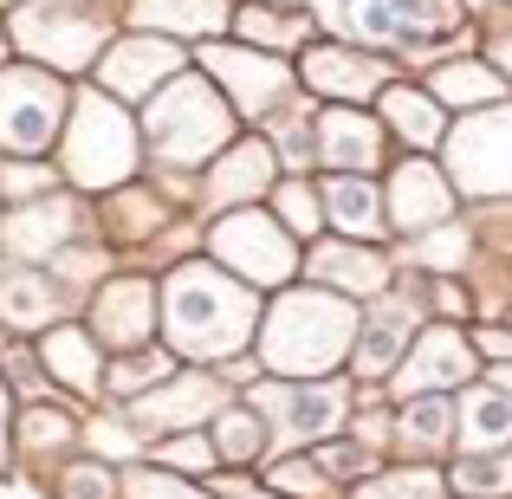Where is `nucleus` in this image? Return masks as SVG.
<instances>
[{
  "label": "nucleus",
  "instance_id": "f257e3e1",
  "mask_svg": "<svg viewBox=\"0 0 512 499\" xmlns=\"http://www.w3.org/2000/svg\"><path fill=\"white\" fill-rule=\"evenodd\" d=\"M357 325L363 318L350 312V299L312 286V292H286L273 312L260 318V363L286 383H325V370L357 350Z\"/></svg>",
  "mask_w": 512,
  "mask_h": 499
},
{
  "label": "nucleus",
  "instance_id": "f03ea898",
  "mask_svg": "<svg viewBox=\"0 0 512 499\" xmlns=\"http://www.w3.org/2000/svg\"><path fill=\"white\" fill-rule=\"evenodd\" d=\"M163 331L182 357H234L260 337L253 286L214 266H175L163 286Z\"/></svg>",
  "mask_w": 512,
  "mask_h": 499
},
{
  "label": "nucleus",
  "instance_id": "7ed1b4c3",
  "mask_svg": "<svg viewBox=\"0 0 512 499\" xmlns=\"http://www.w3.org/2000/svg\"><path fill=\"white\" fill-rule=\"evenodd\" d=\"M150 137L169 163H201V156H214L234 137V111L201 78H175V85H163V98L150 104Z\"/></svg>",
  "mask_w": 512,
  "mask_h": 499
},
{
  "label": "nucleus",
  "instance_id": "20e7f679",
  "mask_svg": "<svg viewBox=\"0 0 512 499\" xmlns=\"http://www.w3.org/2000/svg\"><path fill=\"white\" fill-rule=\"evenodd\" d=\"M65 169L78 188H111L137 169V130L111 98L85 91L72 111V137H65Z\"/></svg>",
  "mask_w": 512,
  "mask_h": 499
},
{
  "label": "nucleus",
  "instance_id": "39448f33",
  "mask_svg": "<svg viewBox=\"0 0 512 499\" xmlns=\"http://www.w3.org/2000/svg\"><path fill=\"white\" fill-rule=\"evenodd\" d=\"M344 409H350V396L338 383H260L253 389V415L286 448H325L344 428Z\"/></svg>",
  "mask_w": 512,
  "mask_h": 499
},
{
  "label": "nucleus",
  "instance_id": "423d86ee",
  "mask_svg": "<svg viewBox=\"0 0 512 499\" xmlns=\"http://www.w3.org/2000/svg\"><path fill=\"white\" fill-rule=\"evenodd\" d=\"M214 260L227 266V273H240V286H286L292 273H299V247H292V234L279 221H266V214L253 208H234L221 227L208 234Z\"/></svg>",
  "mask_w": 512,
  "mask_h": 499
},
{
  "label": "nucleus",
  "instance_id": "0eeeda50",
  "mask_svg": "<svg viewBox=\"0 0 512 499\" xmlns=\"http://www.w3.org/2000/svg\"><path fill=\"white\" fill-rule=\"evenodd\" d=\"M448 169L454 188H467V195H512V104H493L454 130Z\"/></svg>",
  "mask_w": 512,
  "mask_h": 499
},
{
  "label": "nucleus",
  "instance_id": "6e6552de",
  "mask_svg": "<svg viewBox=\"0 0 512 499\" xmlns=\"http://www.w3.org/2000/svg\"><path fill=\"white\" fill-rule=\"evenodd\" d=\"M344 26L370 46H435L461 26V0H344Z\"/></svg>",
  "mask_w": 512,
  "mask_h": 499
},
{
  "label": "nucleus",
  "instance_id": "1a4fd4ad",
  "mask_svg": "<svg viewBox=\"0 0 512 499\" xmlns=\"http://www.w3.org/2000/svg\"><path fill=\"white\" fill-rule=\"evenodd\" d=\"M13 33H20V46L33 52V59H46V65H85L91 52H98V39H104V13L72 7V0H33Z\"/></svg>",
  "mask_w": 512,
  "mask_h": 499
},
{
  "label": "nucleus",
  "instance_id": "9d476101",
  "mask_svg": "<svg viewBox=\"0 0 512 499\" xmlns=\"http://www.w3.org/2000/svg\"><path fill=\"white\" fill-rule=\"evenodd\" d=\"M467 376H474V337H461L454 325H428L396 363V396H448Z\"/></svg>",
  "mask_w": 512,
  "mask_h": 499
},
{
  "label": "nucleus",
  "instance_id": "9b49d317",
  "mask_svg": "<svg viewBox=\"0 0 512 499\" xmlns=\"http://www.w3.org/2000/svg\"><path fill=\"white\" fill-rule=\"evenodd\" d=\"M59 130V85L46 72H0V143L20 156L46 150Z\"/></svg>",
  "mask_w": 512,
  "mask_h": 499
},
{
  "label": "nucleus",
  "instance_id": "f8f14e48",
  "mask_svg": "<svg viewBox=\"0 0 512 499\" xmlns=\"http://www.w3.org/2000/svg\"><path fill=\"white\" fill-rule=\"evenodd\" d=\"M201 65H208L214 85L234 91V104L247 117H260L273 98H286V91H292V72H286V65L266 59V52H253V46H201Z\"/></svg>",
  "mask_w": 512,
  "mask_h": 499
},
{
  "label": "nucleus",
  "instance_id": "ddd939ff",
  "mask_svg": "<svg viewBox=\"0 0 512 499\" xmlns=\"http://www.w3.org/2000/svg\"><path fill=\"white\" fill-rule=\"evenodd\" d=\"M389 227H402V234H435V227H448L454 214V182L441 175L435 163H402L396 175H389Z\"/></svg>",
  "mask_w": 512,
  "mask_h": 499
},
{
  "label": "nucleus",
  "instance_id": "4468645a",
  "mask_svg": "<svg viewBox=\"0 0 512 499\" xmlns=\"http://www.w3.org/2000/svg\"><path fill=\"white\" fill-rule=\"evenodd\" d=\"M305 273L325 292H338V299H376V292L389 286V260L370 253L363 240H325V247H312Z\"/></svg>",
  "mask_w": 512,
  "mask_h": 499
},
{
  "label": "nucleus",
  "instance_id": "2eb2a0df",
  "mask_svg": "<svg viewBox=\"0 0 512 499\" xmlns=\"http://www.w3.org/2000/svg\"><path fill=\"white\" fill-rule=\"evenodd\" d=\"M409 344H415V305L409 299H389V305H376L370 318L357 325V350H350V363H357V376H389L402 357H409Z\"/></svg>",
  "mask_w": 512,
  "mask_h": 499
},
{
  "label": "nucleus",
  "instance_id": "dca6fc26",
  "mask_svg": "<svg viewBox=\"0 0 512 499\" xmlns=\"http://www.w3.org/2000/svg\"><path fill=\"white\" fill-rule=\"evenodd\" d=\"M91 325H98L104 344H117L130 357V350L150 344V325H156V292L143 286V279H117V286H104L98 312H91Z\"/></svg>",
  "mask_w": 512,
  "mask_h": 499
},
{
  "label": "nucleus",
  "instance_id": "f3484780",
  "mask_svg": "<svg viewBox=\"0 0 512 499\" xmlns=\"http://www.w3.org/2000/svg\"><path fill=\"white\" fill-rule=\"evenodd\" d=\"M130 415H137L143 428H188V422H201V415H221V383H214V376H169L150 396H137Z\"/></svg>",
  "mask_w": 512,
  "mask_h": 499
},
{
  "label": "nucleus",
  "instance_id": "a211bd4d",
  "mask_svg": "<svg viewBox=\"0 0 512 499\" xmlns=\"http://www.w3.org/2000/svg\"><path fill=\"white\" fill-rule=\"evenodd\" d=\"M175 65H182V52H175L169 39H124V46L104 59V85H111L117 98H143V91H156V85H175Z\"/></svg>",
  "mask_w": 512,
  "mask_h": 499
},
{
  "label": "nucleus",
  "instance_id": "6ab92c4d",
  "mask_svg": "<svg viewBox=\"0 0 512 499\" xmlns=\"http://www.w3.org/2000/svg\"><path fill=\"white\" fill-rule=\"evenodd\" d=\"M383 65L370 52H350V46H312L305 52V85L325 91V98H370L383 91Z\"/></svg>",
  "mask_w": 512,
  "mask_h": 499
},
{
  "label": "nucleus",
  "instance_id": "aec40b11",
  "mask_svg": "<svg viewBox=\"0 0 512 499\" xmlns=\"http://www.w3.org/2000/svg\"><path fill=\"white\" fill-rule=\"evenodd\" d=\"M318 156H325V169H376V156H383V130L370 124V117L357 111H325L318 117Z\"/></svg>",
  "mask_w": 512,
  "mask_h": 499
},
{
  "label": "nucleus",
  "instance_id": "412c9836",
  "mask_svg": "<svg viewBox=\"0 0 512 499\" xmlns=\"http://www.w3.org/2000/svg\"><path fill=\"white\" fill-rule=\"evenodd\" d=\"M325 214H331V227H338L344 240H363L370 247L376 234H383V195H376V182H363V175H331L325 182Z\"/></svg>",
  "mask_w": 512,
  "mask_h": 499
},
{
  "label": "nucleus",
  "instance_id": "4be33fe9",
  "mask_svg": "<svg viewBox=\"0 0 512 499\" xmlns=\"http://www.w3.org/2000/svg\"><path fill=\"white\" fill-rule=\"evenodd\" d=\"M428 98L454 104V111H493V104L506 98V78L480 59H454V65H435V72H428Z\"/></svg>",
  "mask_w": 512,
  "mask_h": 499
},
{
  "label": "nucleus",
  "instance_id": "5701e85b",
  "mask_svg": "<svg viewBox=\"0 0 512 499\" xmlns=\"http://www.w3.org/2000/svg\"><path fill=\"white\" fill-rule=\"evenodd\" d=\"M454 415H461L467 454H506L512 448V402L500 389H467V402Z\"/></svg>",
  "mask_w": 512,
  "mask_h": 499
},
{
  "label": "nucleus",
  "instance_id": "b1692460",
  "mask_svg": "<svg viewBox=\"0 0 512 499\" xmlns=\"http://www.w3.org/2000/svg\"><path fill=\"white\" fill-rule=\"evenodd\" d=\"M214 201H247V195H260V188H273V150L266 143H234V150L221 156V169H214Z\"/></svg>",
  "mask_w": 512,
  "mask_h": 499
},
{
  "label": "nucleus",
  "instance_id": "393cba45",
  "mask_svg": "<svg viewBox=\"0 0 512 499\" xmlns=\"http://www.w3.org/2000/svg\"><path fill=\"white\" fill-rule=\"evenodd\" d=\"M454 435H461V415H454L448 396H415L402 409V448L409 454H441Z\"/></svg>",
  "mask_w": 512,
  "mask_h": 499
},
{
  "label": "nucleus",
  "instance_id": "a878e982",
  "mask_svg": "<svg viewBox=\"0 0 512 499\" xmlns=\"http://www.w3.org/2000/svg\"><path fill=\"white\" fill-rule=\"evenodd\" d=\"M46 370L59 376L65 389H78V396H91V389H98V344H91L85 331H72V325H59L46 337Z\"/></svg>",
  "mask_w": 512,
  "mask_h": 499
},
{
  "label": "nucleus",
  "instance_id": "bb28decb",
  "mask_svg": "<svg viewBox=\"0 0 512 499\" xmlns=\"http://www.w3.org/2000/svg\"><path fill=\"white\" fill-rule=\"evenodd\" d=\"M383 117H389V130H396L402 143H415V150L441 143V104L422 98V91H409V85H383Z\"/></svg>",
  "mask_w": 512,
  "mask_h": 499
},
{
  "label": "nucleus",
  "instance_id": "cd10ccee",
  "mask_svg": "<svg viewBox=\"0 0 512 499\" xmlns=\"http://www.w3.org/2000/svg\"><path fill=\"white\" fill-rule=\"evenodd\" d=\"M72 234V201H46V208H20L7 221V240L13 253H26V260H39V253H52L59 240Z\"/></svg>",
  "mask_w": 512,
  "mask_h": 499
},
{
  "label": "nucleus",
  "instance_id": "c85d7f7f",
  "mask_svg": "<svg viewBox=\"0 0 512 499\" xmlns=\"http://www.w3.org/2000/svg\"><path fill=\"white\" fill-rule=\"evenodd\" d=\"M137 20L143 26H163V33L201 39V33H221L227 7H221V0H137Z\"/></svg>",
  "mask_w": 512,
  "mask_h": 499
},
{
  "label": "nucleus",
  "instance_id": "c756f323",
  "mask_svg": "<svg viewBox=\"0 0 512 499\" xmlns=\"http://www.w3.org/2000/svg\"><path fill=\"white\" fill-rule=\"evenodd\" d=\"M266 422L253 409H221V422H214V454L221 461H234V467H247V461H260L266 454Z\"/></svg>",
  "mask_w": 512,
  "mask_h": 499
},
{
  "label": "nucleus",
  "instance_id": "7c9ffc66",
  "mask_svg": "<svg viewBox=\"0 0 512 499\" xmlns=\"http://www.w3.org/2000/svg\"><path fill=\"white\" fill-rule=\"evenodd\" d=\"M454 487L467 499H512V454H461Z\"/></svg>",
  "mask_w": 512,
  "mask_h": 499
},
{
  "label": "nucleus",
  "instance_id": "2f4dec72",
  "mask_svg": "<svg viewBox=\"0 0 512 499\" xmlns=\"http://www.w3.org/2000/svg\"><path fill=\"white\" fill-rule=\"evenodd\" d=\"M350 499H441L435 467H402V474H370Z\"/></svg>",
  "mask_w": 512,
  "mask_h": 499
},
{
  "label": "nucleus",
  "instance_id": "473e14b6",
  "mask_svg": "<svg viewBox=\"0 0 512 499\" xmlns=\"http://www.w3.org/2000/svg\"><path fill=\"white\" fill-rule=\"evenodd\" d=\"M266 487H273L279 499H325L331 480H325V467H318L312 454H286V461H273Z\"/></svg>",
  "mask_w": 512,
  "mask_h": 499
},
{
  "label": "nucleus",
  "instance_id": "72a5a7b5",
  "mask_svg": "<svg viewBox=\"0 0 512 499\" xmlns=\"http://www.w3.org/2000/svg\"><path fill=\"white\" fill-rule=\"evenodd\" d=\"M0 318H7V325L39 331L52 318V292L39 286V279H7V286H0Z\"/></svg>",
  "mask_w": 512,
  "mask_h": 499
},
{
  "label": "nucleus",
  "instance_id": "f704fd0d",
  "mask_svg": "<svg viewBox=\"0 0 512 499\" xmlns=\"http://www.w3.org/2000/svg\"><path fill=\"white\" fill-rule=\"evenodd\" d=\"M169 357H156V350H130V357H117V370H111V389L117 396H150L156 383H169Z\"/></svg>",
  "mask_w": 512,
  "mask_h": 499
},
{
  "label": "nucleus",
  "instance_id": "c9c22d12",
  "mask_svg": "<svg viewBox=\"0 0 512 499\" xmlns=\"http://www.w3.org/2000/svg\"><path fill=\"white\" fill-rule=\"evenodd\" d=\"M318 214H325V201H318L305 182H286V188H279V221H286V234H318V227H325Z\"/></svg>",
  "mask_w": 512,
  "mask_h": 499
},
{
  "label": "nucleus",
  "instance_id": "e433bc0d",
  "mask_svg": "<svg viewBox=\"0 0 512 499\" xmlns=\"http://www.w3.org/2000/svg\"><path fill=\"white\" fill-rule=\"evenodd\" d=\"M240 33L260 39V46H292V39L305 33V20H286V13H273V7H240Z\"/></svg>",
  "mask_w": 512,
  "mask_h": 499
},
{
  "label": "nucleus",
  "instance_id": "4c0bfd02",
  "mask_svg": "<svg viewBox=\"0 0 512 499\" xmlns=\"http://www.w3.org/2000/svg\"><path fill=\"white\" fill-rule=\"evenodd\" d=\"M415 253H422V266H441V273H454V266H461V253H467V234L448 221V227H435V234H428Z\"/></svg>",
  "mask_w": 512,
  "mask_h": 499
},
{
  "label": "nucleus",
  "instance_id": "58836bf2",
  "mask_svg": "<svg viewBox=\"0 0 512 499\" xmlns=\"http://www.w3.org/2000/svg\"><path fill=\"white\" fill-rule=\"evenodd\" d=\"M124 499H214V493L182 487V480H169V474H130L124 480Z\"/></svg>",
  "mask_w": 512,
  "mask_h": 499
},
{
  "label": "nucleus",
  "instance_id": "ea45409f",
  "mask_svg": "<svg viewBox=\"0 0 512 499\" xmlns=\"http://www.w3.org/2000/svg\"><path fill=\"white\" fill-rule=\"evenodd\" d=\"M156 454H163V461H169V467H188V474H208V467H214V461H221V454H214V441H201V435H182V441H163V448H156Z\"/></svg>",
  "mask_w": 512,
  "mask_h": 499
},
{
  "label": "nucleus",
  "instance_id": "a19ab883",
  "mask_svg": "<svg viewBox=\"0 0 512 499\" xmlns=\"http://www.w3.org/2000/svg\"><path fill=\"white\" fill-rule=\"evenodd\" d=\"M65 499H117V487H111V474L104 467H65Z\"/></svg>",
  "mask_w": 512,
  "mask_h": 499
},
{
  "label": "nucleus",
  "instance_id": "79ce46f5",
  "mask_svg": "<svg viewBox=\"0 0 512 499\" xmlns=\"http://www.w3.org/2000/svg\"><path fill=\"white\" fill-rule=\"evenodd\" d=\"M26 428H33V448H59V441H72V422L65 415H52V409H39V415H26Z\"/></svg>",
  "mask_w": 512,
  "mask_h": 499
},
{
  "label": "nucleus",
  "instance_id": "37998d69",
  "mask_svg": "<svg viewBox=\"0 0 512 499\" xmlns=\"http://www.w3.org/2000/svg\"><path fill=\"white\" fill-rule=\"evenodd\" d=\"M91 448H98V454H130L137 441L124 435V422H91Z\"/></svg>",
  "mask_w": 512,
  "mask_h": 499
},
{
  "label": "nucleus",
  "instance_id": "c03bdc74",
  "mask_svg": "<svg viewBox=\"0 0 512 499\" xmlns=\"http://www.w3.org/2000/svg\"><path fill=\"white\" fill-rule=\"evenodd\" d=\"M7 188L13 195H33V188H46V175L39 169H7Z\"/></svg>",
  "mask_w": 512,
  "mask_h": 499
},
{
  "label": "nucleus",
  "instance_id": "a18cd8bd",
  "mask_svg": "<svg viewBox=\"0 0 512 499\" xmlns=\"http://www.w3.org/2000/svg\"><path fill=\"white\" fill-rule=\"evenodd\" d=\"M65 273L72 279H98V253H65Z\"/></svg>",
  "mask_w": 512,
  "mask_h": 499
},
{
  "label": "nucleus",
  "instance_id": "49530a36",
  "mask_svg": "<svg viewBox=\"0 0 512 499\" xmlns=\"http://www.w3.org/2000/svg\"><path fill=\"white\" fill-rule=\"evenodd\" d=\"M221 493H227V499H279L273 487L260 493V487H247V480H221Z\"/></svg>",
  "mask_w": 512,
  "mask_h": 499
},
{
  "label": "nucleus",
  "instance_id": "de8ad7c7",
  "mask_svg": "<svg viewBox=\"0 0 512 499\" xmlns=\"http://www.w3.org/2000/svg\"><path fill=\"white\" fill-rule=\"evenodd\" d=\"M487 389H500V396L512 402V357H506V363H493V383H487Z\"/></svg>",
  "mask_w": 512,
  "mask_h": 499
},
{
  "label": "nucleus",
  "instance_id": "09e8293b",
  "mask_svg": "<svg viewBox=\"0 0 512 499\" xmlns=\"http://www.w3.org/2000/svg\"><path fill=\"white\" fill-rule=\"evenodd\" d=\"M493 65H506V72H512V39H500V46H493Z\"/></svg>",
  "mask_w": 512,
  "mask_h": 499
},
{
  "label": "nucleus",
  "instance_id": "8fccbe9b",
  "mask_svg": "<svg viewBox=\"0 0 512 499\" xmlns=\"http://www.w3.org/2000/svg\"><path fill=\"white\" fill-rule=\"evenodd\" d=\"M0 415H7V396H0Z\"/></svg>",
  "mask_w": 512,
  "mask_h": 499
}]
</instances>
